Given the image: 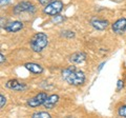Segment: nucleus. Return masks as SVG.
<instances>
[{
	"label": "nucleus",
	"instance_id": "nucleus-1",
	"mask_svg": "<svg viewBox=\"0 0 126 118\" xmlns=\"http://www.w3.org/2000/svg\"><path fill=\"white\" fill-rule=\"evenodd\" d=\"M62 78L70 85H81L85 81V75L76 66H68L62 71Z\"/></svg>",
	"mask_w": 126,
	"mask_h": 118
},
{
	"label": "nucleus",
	"instance_id": "nucleus-2",
	"mask_svg": "<svg viewBox=\"0 0 126 118\" xmlns=\"http://www.w3.org/2000/svg\"><path fill=\"white\" fill-rule=\"evenodd\" d=\"M30 44L34 52L40 53L41 51L44 50L46 48V45L48 44V37H47V35L44 33H37L32 37Z\"/></svg>",
	"mask_w": 126,
	"mask_h": 118
},
{
	"label": "nucleus",
	"instance_id": "nucleus-3",
	"mask_svg": "<svg viewBox=\"0 0 126 118\" xmlns=\"http://www.w3.org/2000/svg\"><path fill=\"white\" fill-rule=\"evenodd\" d=\"M63 2L60 0H54L50 3H48L47 5H45V7L43 9V13L48 15V16H56L59 13H61V11L63 10Z\"/></svg>",
	"mask_w": 126,
	"mask_h": 118
},
{
	"label": "nucleus",
	"instance_id": "nucleus-4",
	"mask_svg": "<svg viewBox=\"0 0 126 118\" xmlns=\"http://www.w3.org/2000/svg\"><path fill=\"white\" fill-rule=\"evenodd\" d=\"M36 11V7L32 2L29 1H22L20 3H18L17 5H15L14 7V13L16 15L22 14V13H34Z\"/></svg>",
	"mask_w": 126,
	"mask_h": 118
},
{
	"label": "nucleus",
	"instance_id": "nucleus-5",
	"mask_svg": "<svg viewBox=\"0 0 126 118\" xmlns=\"http://www.w3.org/2000/svg\"><path fill=\"white\" fill-rule=\"evenodd\" d=\"M47 98V95L45 92H41L37 94L36 96H34L33 98L27 100V105H30L31 108H37V107H40L44 103L45 99Z\"/></svg>",
	"mask_w": 126,
	"mask_h": 118
},
{
	"label": "nucleus",
	"instance_id": "nucleus-6",
	"mask_svg": "<svg viewBox=\"0 0 126 118\" xmlns=\"http://www.w3.org/2000/svg\"><path fill=\"white\" fill-rule=\"evenodd\" d=\"M5 86L7 89H10V90H13V91H18V92L24 91V90H26V88H27L25 83H23V82L19 81L17 79H11L9 81H6Z\"/></svg>",
	"mask_w": 126,
	"mask_h": 118
},
{
	"label": "nucleus",
	"instance_id": "nucleus-7",
	"mask_svg": "<svg viewBox=\"0 0 126 118\" xmlns=\"http://www.w3.org/2000/svg\"><path fill=\"white\" fill-rule=\"evenodd\" d=\"M111 29L113 31V33L116 34H123L126 31V18H120L118 19L116 22L112 23Z\"/></svg>",
	"mask_w": 126,
	"mask_h": 118
},
{
	"label": "nucleus",
	"instance_id": "nucleus-8",
	"mask_svg": "<svg viewBox=\"0 0 126 118\" xmlns=\"http://www.w3.org/2000/svg\"><path fill=\"white\" fill-rule=\"evenodd\" d=\"M90 24L94 29H96L98 31H103L105 29H107V26L109 25V22L105 19H100L97 17H94L92 20H90Z\"/></svg>",
	"mask_w": 126,
	"mask_h": 118
},
{
	"label": "nucleus",
	"instance_id": "nucleus-9",
	"mask_svg": "<svg viewBox=\"0 0 126 118\" xmlns=\"http://www.w3.org/2000/svg\"><path fill=\"white\" fill-rule=\"evenodd\" d=\"M3 29L9 33H16L23 29V23L21 21H13V22L7 23Z\"/></svg>",
	"mask_w": 126,
	"mask_h": 118
},
{
	"label": "nucleus",
	"instance_id": "nucleus-10",
	"mask_svg": "<svg viewBox=\"0 0 126 118\" xmlns=\"http://www.w3.org/2000/svg\"><path fill=\"white\" fill-rule=\"evenodd\" d=\"M58 101H59V96L57 94H53L50 96H47L44 103H43V107L45 109H53L58 103Z\"/></svg>",
	"mask_w": 126,
	"mask_h": 118
},
{
	"label": "nucleus",
	"instance_id": "nucleus-11",
	"mask_svg": "<svg viewBox=\"0 0 126 118\" xmlns=\"http://www.w3.org/2000/svg\"><path fill=\"white\" fill-rule=\"evenodd\" d=\"M86 60V55L82 52H77V53H74L69 56V61L73 62L75 64H79V63H82Z\"/></svg>",
	"mask_w": 126,
	"mask_h": 118
},
{
	"label": "nucleus",
	"instance_id": "nucleus-12",
	"mask_svg": "<svg viewBox=\"0 0 126 118\" xmlns=\"http://www.w3.org/2000/svg\"><path fill=\"white\" fill-rule=\"evenodd\" d=\"M24 66L26 68V70H29L30 72L33 73V74H41L43 72V68H42V66L40 64H38V63H34V62L26 63Z\"/></svg>",
	"mask_w": 126,
	"mask_h": 118
},
{
	"label": "nucleus",
	"instance_id": "nucleus-13",
	"mask_svg": "<svg viewBox=\"0 0 126 118\" xmlns=\"http://www.w3.org/2000/svg\"><path fill=\"white\" fill-rule=\"evenodd\" d=\"M33 118H50V114L47 112H36L32 115Z\"/></svg>",
	"mask_w": 126,
	"mask_h": 118
},
{
	"label": "nucleus",
	"instance_id": "nucleus-14",
	"mask_svg": "<svg viewBox=\"0 0 126 118\" xmlns=\"http://www.w3.org/2000/svg\"><path fill=\"white\" fill-rule=\"evenodd\" d=\"M61 36L62 37H65V38H68V39H72L76 36L73 31H69V30H65V31H62L61 32Z\"/></svg>",
	"mask_w": 126,
	"mask_h": 118
},
{
	"label": "nucleus",
	"instance_id": "nucleus-15",
	"mask_svg": "<svg viewBox=\"0 0 126 118\" xmlns=\"http://www.w3.org/2000/svg\"><path fill=\"white\" fill-rule=\"evenodd\" d=\"M64 20H65V17L61 16V15H59V14L56 15V16H53V19H52V21L55 24H60V23H62Z\"/></svg>",
	"mask_w": 126,
	"mask_h": 118
},
{
	"label": "nucleus",
	"instance_id": "nucleus-16",
	"mask_svg": "<svg viewBox=\"0 0 126 118\" xmlns=\"http://www.w3.org/2000/svg\"><path fill=\"white\" fill-rule=\"evenodd\" d=\"M118 114L121 117H126V105H122V107L118 110Z\"/></svg>",
	"mask_w": 126,
	"mask_h": 118
},
{
	"label": "nucleus",
	"instance_id": "nucleus-17",
	"mask_svg": "<svg viewBox=\"0 0 126 118\" xmlns=\"http://www.w3.org/2000/svg\"><path fill=\"white\" fill-rule=\"evenodd\" d=\"M5 103H6V98L1 94V95H0V108L3 109V107L5 105Z\"/></svg>",
	"mask_w": 126,
	"mask_h": 118
},
{
	"label": "nucleus",
	"instance_id": "nucleus-18",
	"mask_svg": "<svg viewBox=\"0 0 126 118\" xmlns=\"http://www.w3.org/2000/svg\"><path fill=\"white\" fill-rule=\"evenodd\" d=\"M53 0H38V2L40 3V4H42V5H47L48 3H50Z\"/></svg>",
	"mask_w": 126,
	"mask_h": 118
},
{
	"label": "nucleus",
	"instance_id": "nucleus-19",
	"mask_svg": "<svg viewBox=\"0 0 126 118\" xmlns=\"http://www.w3.org/2000/svg\"><path fill=\"white\" fill-rule=\"evenodd\" d=\"M123 81H122V80H118V88H117V90H118V91H120V90L122 89V88H123Z\"/></svg>",
	"mask_w": 126,
	"mask_h": 118
},
{
	"label": "nucleus",
	"instance_id": "nucleus-20",
	"mask_svg": "<svg viewBox=\"0 0 126 118\" xmlns=\"http://www.w3.org/2000/svg\"><path fill=\"white\" fill-rule=\"evenodd\" d=\"M0 57H1V59H0V62H1V63H3V62L5 61V57L3 56V54H2V53L0 54Z\"/></svg>",
	"mask_w": 126,
	"mask_h": 118
},
{
	"label": "nucleus",
	"instance_id": "nucleus-21",
	"mask_svg": "<svg viewBox=\"0 0 126 118\" xmlns=\"http://www.w3.org/2000/svg\"><path fill=\"white\" fill-rule=\"evenodd\" d=\"M10 2V0H1V6H3V5H5V4H7V3Z\"/></svg>",
	"mask_w": 126,
	"mask_h": 118
}]
</instances>
